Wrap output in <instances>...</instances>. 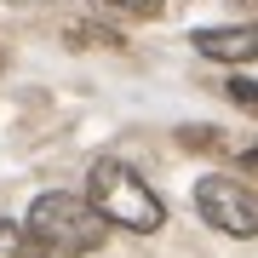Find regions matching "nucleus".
Listing matches in <instances>:
<instances>
[{"mask_svg": "<svg viewBox=\"0 0 258 258\" xmlns=\"http://www.w3.org/2000/svg\"><path fill=\"white\" fill-rule=\"evenodd\" d=\"M195 52L212 63H252L258 57V23H235V29H201Z\"/></svg>", "mask_w": 258, "mask_h": 258, "instance_id": "obj_4", "label": "nucleus"}, {"mask_svg": "<svg viewBox=\"0 0 258 258\" xmlns=\"http://www.w3.org/2000/svg\"><path fill=\"white\" fill-rule=\"evenodd\" d=\"M195 212L224 235H258V189H247L230 172H212L195 184Z\"/></svg>", "mask_w": 258, "mask_h": 258, "instance_id": "obj_3", "label": "nucleus"}, {"mask_svg": "<svg viewBox=\"0 0 258 258\" xmlns=\"http://www.w3.org/2000/svg\"><path fill=\"white\" fill-rule=\"evenodd\" d=\"M0 258H46V247H40V241L29 235V224L0 218Z\"/></svg>", "mask_w": 258, "mask_h": 258, "instance_id": "obj_5", "label": "nucleus"}, {"mask_svg": "<svg viewBox=\"0 0 258 258\" xmlns=\"http://www.w3.org/2000/svg\"><path fill=\"white\" fill-rule=\"evenodd\" d=\"M230 98L241 103V109H252V115H258V81H241V75H235V81H230Z\"/></svg>", "mask_w": 258, "mask_h": 258, "instance_id": "obj_7", "label": "nucleus"}, {"mask_svg": "<svg viewBox=\"0 0 258 258\" xmlns=\"http://www.w3.org/2000/svg\"><path fill=\"white\" fill-rule=\"evenodd\" d=\"M86 201H92L109 224L132 230V235H149V230H161V224H166L161 195L149 189L126 161H98L92 178H86Z\"/></svg>", "mask_w": 258, "mask_h": 258, "instance_id": "obj_2", "label": "nucleus"}, {"mask_svg": "<svg viewBox=\"0 0 258 258\" xmlns=\"http://www.w3.org/2000/svg\"><path fill=\"white\" fill-rule=\"evenodd\" d=\"M241 166H247V172H252V178H258V144H252V149H247V155H241Z\"/></svg>", "mask_w": 258, "mask_h": 258, "instance_id": "obj_8", "label": "nucleus"}, {"mask_svg": "<svg viewBox=\"0 0 258 258\" xmlns=\"http://www.w3.org/2000/svg\"><path fill=\"white\" fill-rule=\"evenodd\" d=\"M98 6H109V12H126V18H155V12L166 6V0H98Z\"/></svg>", "mask_w": 258, "mask_h": 258, "instance_id": "obj_6", "label": "nucleus"}, {"mask_svg": "<svg viewBox=\"0 0 258 258\" xmlns=\"http://www.w3.org/2000/svg\"><path fill=\"white\" fill-rule=\"evenodd\" d=\"M235 6H247V12H258V0H235Z\"/></svg>", "mask_w": 258, "mask_h": 258, "instance_id": "obj_9", "label": "nucleus"}, {"mask_svg": "<svg viewBox=\"0 0 258 258\" xmlns=\"http://www.w3.org/2000/svg\"><path fill=\"white\" fill-rule=\"evenodd\" d=\"M29 235H35L46 252L86 258V252H98L103 241H109V218H103L86 195L46 189V195H35V207H29Z\"/></svg>", "mask_w": 258, "mask_h": 258, "instance_id": "obj_1", "label": "nucleus"}]
</instances>
